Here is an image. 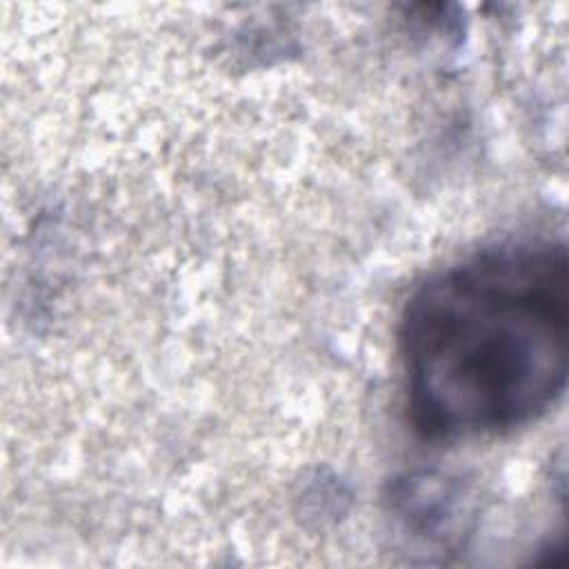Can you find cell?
<instances>
[{"mask_svg": "<svg viewBox=\"0 0 569 569\" xmlns=\"http://www.w3.org/2000/svg\"><path fill=\"white\" fill-rule=\"evenodd\" d=\"M398 340L407 409L427 438L536 420L567 382L565 244H502L438 271L405 305Z\"/></svg>", "mask_w": 569, "mask_h": 569, "instance_id": "obj_1", "label": "cell"}]
</instances>
